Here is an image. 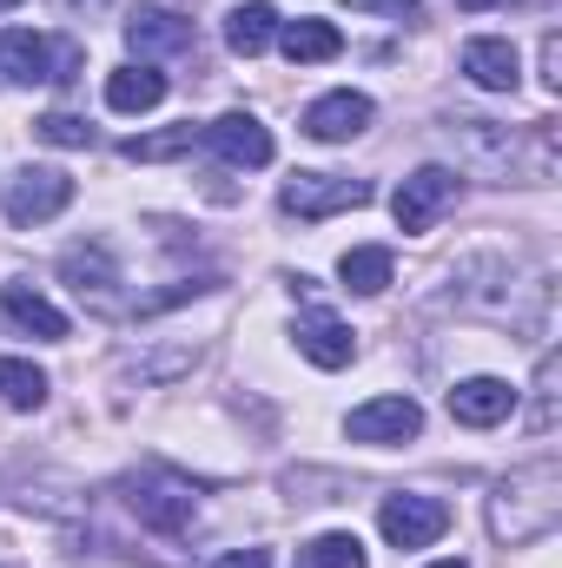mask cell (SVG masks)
I'll use <instances>...</instances> for the list:
<instances>
[{"label": "cell", "instance_id": "cell-5", "mask_svg": "<svg viewBox=\"0 0 562 568\" xmlns=\"http://www.w3.org/2000/svg\"><path fill=\"white\" fill-rule=\"evenodd\" d=\"M279 205L291 219H331V212L371 205V185L364 179H344V172H291L279 185Z\"/></svg>", "mask_w": 562, "mask_h": 568}, {"label": "cell", "instance_id": "cell-30", "mask_svg": "<svg viewBox=\"0 0 562 568\" xmlns=\"http://www.w3.org/2000/svg\"><path fill=\"white\" fill-rule=\"evenodd\" d=\"M456 7H496V0H456Z\"/></svg>", "mask_w": 562, "mask_h": 568}, {"label": "cell", "instance_id": "cell-13", "mask_svg": "<svg viewBox=\"0 0 562 568\" xmlns=\"http://www.w3.org/2000/svg\"><path fill=\"white\" fill-rule=\"evenodd\" d=\"M291 337H298V351H304L318 371H344V364L358 357V331L338 324L331 311H304V317L291 324Z\"/></svg>", "mask_w": 562, "mask_h": 568}, {"label": "cell", "instance_id": "cell-17", "mask_svg": "<svg viewBox=\"0 0 562 568\" xmlns=\"http://www.w3.org/2000/svg\"><path fill=\"white\" fill-rule=\"evenodd\" d=\"M272 40H279V7H272V0H245V7L225 13V47H232L239 60H259Z\"/></svg>", "mask_w": 562, "mask_h": 568}, {"label": "cell", "instance_id": "cell-15", "mask_svg": "<svg viewBox=\"0 0 562 568\" xmlns=\"http://www.w3.org/2000/svg\"><path fill=\"white\" fill-rule=\"evenodd\" d=\"M127 47L140 53L145 67H152L159 53H185V47H192V20H179V13H165V7H140V13L127 20Z\"/></svg>", "mask_w": 562, "mask_h": 568}, {"label": "cell", "instance_id": "cell-9", "mask_svg": "<svg viewBox=\"0 0 562 568\" xmlns=\"http://www.w3.org/2000/svg\"><path fill=\"white\" fill-rule=\"evenodd\" d=\"M371 120H378V106H371L364 93H351V87H338V93H324V100H311V106H304V133H311L318 145L358 140Z\"/></svg>", "mask_w": 562, "mask_h": 568}, {"label": "cell", "instance_id": "cell-20", "mask_svg": "<svg viewBox=\"0 0 562 568\" xmlns=\"http://www.w3.org/2000/svg\"><path fill=\"white\" fill-rule=\"evenodd\" d=\"M338 278H344V291H358V297H378V291H391V252L384 245H351L338 258Z\"/></svg>", "mask_w": 562, "mask_h": 568}, {"label": "cell", "instance_id": "cell-10", "mask_svg": "<svg viewBox=\"0 0 562 568\" xmlns=\"http://www.w3.org/2000/svg\"><path fill=\"white\" fill-rule=\"evenodd\" d=\"M199 140L212 145L225 165H239V172H259V165H272V133L252 120V113H225V120H212V126H199Z\"/></svg>", "mask_w": 562, "mask_h": 568}, {"label": "cell", "instance_id": "cell-2", "mask_svg": "<svg viewBox=\"0 0 562 568\" xmlns=\"http://www.w3.org/2000/svg\"><path fill=\"white\" fill-rule=\"evenodd\" d=\"M120 496H127V509L140 516L145 529H159V536H185L192 529V516H199V489L185 483V476H172V469H133L127 483H120Z\"/></svg>", "mask_w": 562, "mask_h": 568}, {"label": "cell", "instance_id": "cell-19", "mask_svg": "<svg viewBox=\"0 0 562 568\" xmlns=\"http://www.w3.org/2000/svg\"><path fill=\"white\" fill-rule=\"evenodd\" d=\"M60 278L73 284L80 297H93V304H107V291L120 284V272H113V252H107V245H73V252L60 258Z\"/></svg>", "mask_w": 562, "mask_h": 568}, {"label": "cell", "instance_id": "cell-16", "mask_svg": "<svg viewBox=\"0 0 562 568\" xmlns=\"http://www.w3.org/2000/svg\"><path fill=\"white\" fill-rule=\"evenodd\" d=\"M279 47L291 67H318V60H338L344 53V33L331 27V20H279Z\"/></svg>", "mask_w": 562, "mask_h": 568}, {"label": "cell", "instance_id": "cell-1", "mask_svg": "<svg viewBox=\"0 0 562 568\" xmlns=\"http://www.w3.org/2000/svg\"><path fill=\"white\" fill-rule=\"evenodd\" d=\"M556 523H562V463L556 456H536V463L510 469L490 489V536L503 549H530V542L556 536Z\"/></svg>", "mask_w": 562, "mask_h": 568}, {"label": "cell", "instance_id": "cell-6", "mask_svg": "<svg viewBox=\"0 0 562 568\" xmlns=\"http://www.w3.org/2000/svg\"><path fill=\"white\" fill-rule=\"evenodd\" d=\"M456 199H463V179H456L450 165H418V172L398 185L391 219H398V232H430V225H436Z\"/></svg>", "mask_w": 562, "mask_h": 568}, {"label": "cell", "instance_id": "cell-12", "mask_svg": "<svg viewBox=\"0 0 562 568\" xmlns=\"http://www.w3.org/2000/svg\"><path fill=\"white\" fill-rule=\"evenodd\" d=\"M0 324L20 331V337H40V344H60L67 337V311L53 297H40L33 284H7L0 291Z\"/></svg>", "mask_w": 562, "mask_h": 568}, {"label": "cell", "instance_id": "cell-7", "mask_svg": "<svg viewBox=\"0 0 562 568\" xmlns=\"http://www.w3.org/2000/svg\"><path fill=\"white\" fill-rule=\"evenodd\" d=\"M378 529H384V542L391 549H430V542H443V529H450V509L436 503V496H384V509H378Z\"/></svg>", "mask_w": 562, "mask_h": 568}, {"label": "cell", "instance_id": "cell-23", "mask_svg": "<svg viewBox=\"0 0 562 568\" xmlns=\"http://www.w3.org/2000/svg\"><path fill=\"white\" fill-rule=\"evenodd\" d=\"M298 568H364V542H358V536H344V529L311 536V542L298 549Z\"/></svg>", "mask_w": 562, "mask_h": 568}, {"label": "cell", "instance_id": "cell-32", "mask_svg": "<svg viewBox=\"0 0 562 568\" xmlns=\"http://www.w3.org/2000/svg\"><path fill=\"white\" fill-rule=\"evenodd\" d=\"M430 568H463V562H430Z\"/></svg>", "mask_w": 562, "mask_h": 568}, {"label": "cell", "instance_id": "cell-21", "mask_svg": "<svg viewBox=\"0 0 562 568\" xmlns=\"http://www.w3.org/2000/svg\"><path fill=\"white\" fill-rule=\"evenodd\" d=\"M450 133H463V145H470V159H476V165L510 172V159H516V133H510V126H496V120H456Z\"/></svg>", "mask_w": 562, "mask_h": 568}, {"label": "cell", "instance_id": "cell-3", "mask_svg": "<svg viewBox=\"0 0 562 568\" xmlns=\"http://www.w3.org/2000/svg\"><path fill=\"white\" fill-rule=\"evenodd\" d=\"M80 47L73 40H47L33 27H7L0 33V80L13 87H40V80H73Z\"/></svg>", "mask_w": 562, "mask_h": 568}, {"label": "cell", "instance_id": "cell-22", "mask_svg": "<svg viewBox=\"0 0 562 568\" xmlns=\"http://www.w3.org/2000/svg\"><path fill=\"white\" fill-rule=\"evenodd\" d=\"M0 404L7 410H40L47 404V371H33L27 357H0Z\"/></svg>", "mask_w": 562, "mask_h": 568}, {"label": "cell", "instance_id": "cell-14", "mask_svg": "<svg viewBox=\"0 0 562 568\" xmlns=\"http://www.w3.org/2000/svg\"><path fill=\"white\" fill-rule=\"evenodd\" d=\"M463 73H470L483 93H516V80H523V60H516V47H510V40H496V33H476V40H463Z\"/></svg>", "mask_w": 562, "mask_h": 568}, {"label": "cell", "instance_id": "cell-26", "mask_svg": "<svg viewBox=\"0 0 562 568\" xmlns=\"http://www.w3.org/2000/svg\"><path fill=\"white\" fill-rule=\"evenodd\" d=\"M40 140L47 145H93V126H87L80 113H47V120H40Z\"/></svg>", "mask_w": 562, "mask_h": 568}, {"label": "cell", "instance_id": "cell-8", "mask_svg": "<svg viewBox=\"0 0 562 568\" xmlns=\"http://www.w3.org/2000/svg\"><path fill=\"white\" fill-rule=\"evenodd\" d=\"M351 443H371V449H398V443H418L423 436V404L418 397H371L351 410Z\"/></svg>", "mask_w": 562, "mask_h": 568}, {"label": "cell", "instance_id": "cell-25", "mask_svg": "<svg viewBox=\"0 0 562 568\" xmlns=\"http://www.w3.org/2000/svg\"><path fill=\"white\" fill-rule=\"evenodd\" d=\"M530 429H536V436L556 429V357L536 364V410H530Z\"/></svg>", "mask_w": 562, "mask_h": 568}, {"label": "cell", "instance_id": "cell-11", "mask_svg": "<svg viewBox=\"0 0 562 568\" xmlns=\"http://www.w3.org/2000/svg\"><path fill=\"white\" fill-rule=\"evenodd\" d=\"M450 417L463 429H496L503 417H516V384H503V377H463L450 390Z\"/></svg>", "mask_w": 562, "mask_h": 568}, {"label": "cell", "instance_id": "cell-24", "mask_svg": "<svg viewBox=\"0 0 562 568\" xmlns=\"http://www.w3.org/2000/svg\"><path fill=\"white\" fill-rule=\"evenodd\" d=\"M192 145H199V126H165V133L127 140L120 152H127V159H140V165H152V159H179V152H192Z\"/></svg>", "mask_w": 562, "mask_h": 568}, {"label": "cell", "instance_id": "cell-31", "mask_svg": "<svg viewBox=\"0 0 562 568\" xmlns=\"http://www.w3.org/2000/svg\"><path fill=\"white\" fill-rule=\"evenodd\" d=\"M13 7H20V0H0V13H13Z\"/></svg>", "mask_w": 562, "mask_h": 568}, {"label": "cell", "instance_id": "cell-28", "mask_svg": "<svg viewBox=\"0 0 562 568\" xmlns=\"http://www.w3.org/2000/svg\"><path fill=\"white\" fill-rule=\"evenodd\" d=\"M543 87L562 93V40H556V33H543Z\"/></svg>", "mask_w": 562, "mask_h": 568}, {"label": "cell", "instance_id": "cell-4", "mask_svg": "<svg viewBox=\"0 0 562 568\" xmlns=\"http://www.w3.org/2000/svg\"><path fill=\"white\" fill-rule=\"evenodd\" d=\"M73 205V179L53 172V165H20L13 179H0V212L13 225H47Z\"/></svg>", "mask_w": 562, "mask_h": 568}, {"label": "cell", "instance_id": "cell-27", "mask_svg": "<svg viewBox=\"0 0 562 568\" xmlns=\"http://www.w3.org/2000/svg\"><path fill=\"white\" fill-rule=\"evenodd\" d=\"M351 13H391V20H411L418 13V0H344Z\"/></svg>", "mask_w": 562, "mask_h": 568}, {"label": "cell", "instance_id": "cell-18", "mask_svg": "<svg viewBox=\"0 0 562 568\" xmlns=\"http://www.w3.org/2000/svg\"><path fill=\"white\" fill-rule=\"evenodd\" d=\"M159 100H165V73H159V67L133 60V67L107 73V106H113V113H152Z\"/></svg>", "mask_w": 562, "mask_h": 568}, {"label": "cell", "instance_id": "cell-29", "mask_svg": "<svg viewBox=\"0 0 562 568\" xmlns=\"http://www.w3.org/2000/svg\"><path fill=\"white\" fill-rule=\"evenodd\" d=\"M212 568H272V549H225Z\"/></svg>", "mask_w": 562, "mask_h": 568}]
</instances>
